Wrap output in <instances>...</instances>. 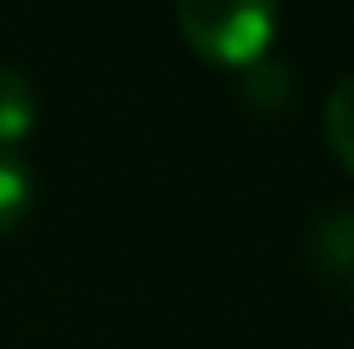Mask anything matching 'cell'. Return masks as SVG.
<instances>
[{"label": "cell", "mask_w": 354, "mask_h": 349, "mask_svg": "<svg viewBox=\"0 0 354 349\" xmlns=\"http://www.w3.org/2000/svg\"><path fill=\"white\" fill-rule=\"evenodd\" d=\"M29 201H34V182H29L24 158L0 149V239L29 216Z\"/></svg>", "instance_id": "obj_4"}, {"label": "cell", "mask_w": 354, "mask_h": 349, "mask_svg": "<svg viewBox=\"0 0 354 349\" xmlns=\"http://www.w3.org/2000/svg\"><path fill=\"white\" fill-rule=\"evenodd\" d=\"M326 139L335 158L345 163V173L354 177V77H345L326 101Z\"/></svg>", "instance_id": "obj_5"}, {"label": "cell", "mask_w": 354, "mask_h": 349, "mask_svg": "<svg viewBox=\"0 0 354 349\" xmlns=\"http://www.w3.org/2000/svg\"><path fill=\"white\" fill-rule=\"evenodd\" d=\"M187 48L211 67H259L278 34V0H177Z\"/></svg>", "instance_id": "obj_1"}, {"label": "cell", "mask_w": 354, "mask_h": 349, "mask_svg": "<svg viewBox=\"0 0 354 349\" xmlns=\"http://www.w3.org/2000/svg\"><path fill=\"white\" fill-rule=\"evenodd\" d=\"M350 287H354V278H350Z\"/></svg>", "instance_id": "obj_6"}, {"label": "cell", "mask_w": 354, "mask_h": 349, "mask_svg": "<svg viewBox=\"0 0 354 349\" xmlns=\"http://www.w3.org/2000/svg\"><path fill=\"white\" fill-rule=\"evenodd\" d=\"M311 258L326 273L354 278V211H335V216H326L316 225V234H311Z\"/></svg>", "instance_id": "obj_3"}, {"label": "cell", "mask_w": 354, "mask_h": 349, "mask_svg": "<svg viewBox=\"0 0 354 349\" xmlns=\"http://www.w3.org/2000/svg\"><path fill=\"white\" fill-rule=\"evenodd\" d=\"M39 124V101H34V86L24 72L15 67H0V149H19Z\"/></svg>", "instance_id": "obj_2"}]
</instances>
